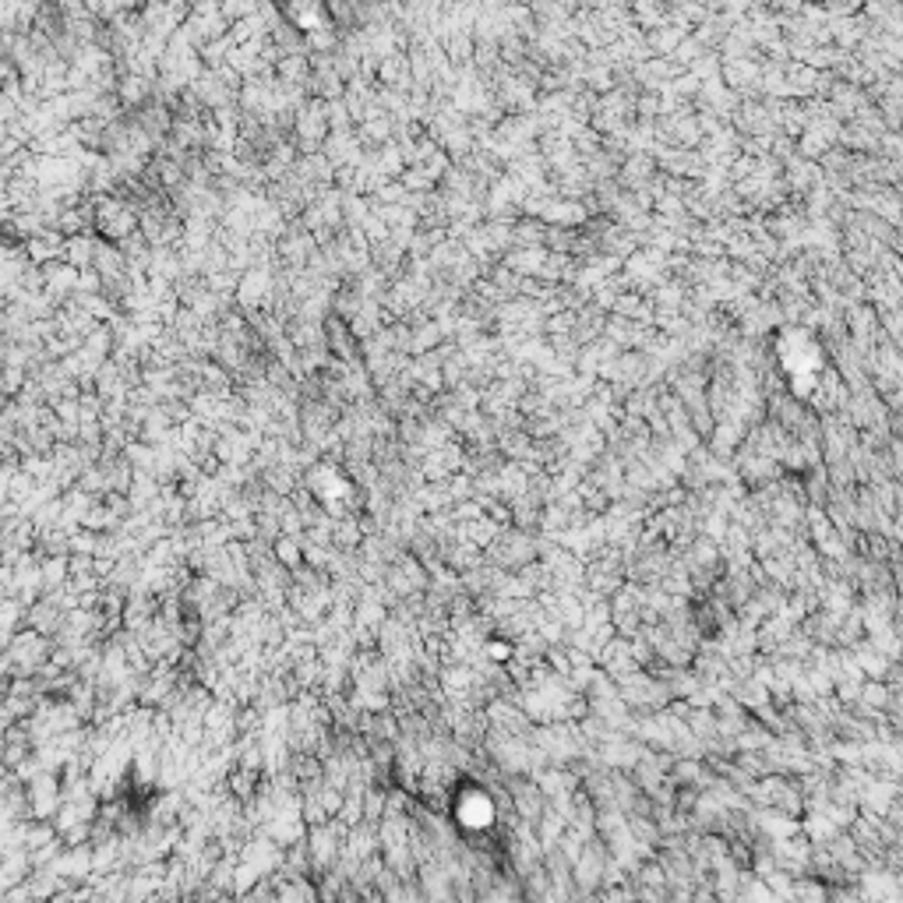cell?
Masks as SVG:
<instances>
[{
    "instance_id": "cell-1",
    "label": "cell",
    "mask_w": 903,
    "mask_h": 903,
    "mask_svg": "<svg viewBox=\"0 0 903 903\" xmlns=\"http://www.w3.org/2000/svg\"><path fill=\"white\" fill-rule=\"evenodd\" d=\"M29 251H32V258H54V254H61V237L57 233H39V237H32L29 241Z\"/></svg>"
}]
</instances>
